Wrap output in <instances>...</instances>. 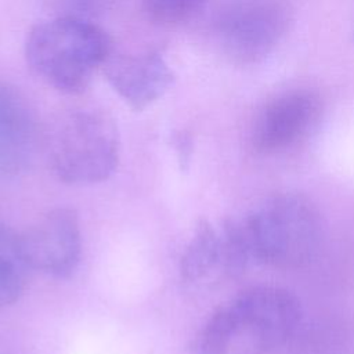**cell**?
Listing matches in <instances>:
<instances>
[{"label":"cell","mask_w":354,"mask_h":354,"mask_svg":"<svg viewBox=\"0 0 354 354\" xmlns=\"http://www.w3.org/2000/svg\"><path fill=\"white\" fill-rule=\"evenodd\" d=\"M301 319L299 299L278 286H252L216 310L196 335L192 354H270Z\"/></svg>","instance_id":"1"},{"label":"cell","mask_w":354,"mask_h":354,"mask_svg":"<svg viewBox=\"0 0 354 354\" xmlns=\"http://www.w3.org/2000/svg\"><path fill=\"white\" fill-rule=\"evenodd\" d=\"M111 54L105 32L93 21L55 17L33 26L25 57L30 69L54 88L83 91Z\"/></svg>","instance_id":"2"},{"label":"cell","mask_w":354,"mask_h":354,"mask_svg":"<svg viewBox=\"0 0 354 354\" xmlns=\"http://www.w3.org/2000/svg\"><path fill=\"white\" fill-rule=\"evenodd\" d=\"M241 223L250 259L277 268L303 267L321 245L319 212L301 194L275 195Z\"/></svg>","instance_id":"3"},{"label":"cell","mask_w":354,"mask_h":354,"mask_svg":"<svg viewBox=\"0 0 354 354\" xmlns=\"http://www.w3.org/2000/svg\"><path fill=\"white\" fill-rule=\"evenodd\" d=\"M120 158V138L113 119L95 108H73L55 122L48 137L53 174L71 185L108 180Z\"/></svg>","instance_id":"4"},{"label":"cell","mask_w":354,"mask_h":354,"mask_svg":"<svg viewBox=\"0 0 354 354\" xmlns=\"http://www.w3.org/2000/svg\"><path fill=\"white\" fill-rule=\"evenodd\" d=\"M289 15L285 0H228L217 14L216 35L232 59L257 62L278 44Z\"/></svg>","instance_id":"5"},{"label":"cell","mask_w":354,"mask_h":354,"mask_svg":"<svg viewBox=\"0 0 354 354\" xmlns=\"http://www.w3.org/2000/svg\"><path fill=\"white\" fill-rule=\"evenodd\" d=\"M29 264L55 278L69 277L82 256L79 216L72 207H54L21 234Z\"/></svg>","instance_id":"6"},{"label":"cell","mask_w":354,"mask_h":354,"mask_svg":"<svg viewBox=\"0 0 354 354\" xmlns=\"http://www.w3.org/2000/svg\"><path fill=\"white\" fill-rule=\"evenodd\" d=\"M104 75L118 95L136 111L158 101L173 84L174 75L162 54H109Z\"/></svg>","instance_id":"7"},{"label":"cell","mask_w":354,"mask_h":354,"mask_svg":"<svg viewBox=\"0 0 354 354\" xmlns=\"http://www.w3.org/2000/svg\"><path fill=\"white\" fill-rule=\"evenodd\" d=\"M318 113V98L310 91H290L268 102L256 118L252 144L256 151L272 153L301 138Z\"/></svg>","instance_id":"8"},{"label":"cell","mask_w":354,"mask_h":354,"mask_svg":"<svg viewBox=\"0 0 354 354\" xmlns=\"http://www.w3.org/2000/svg\"><path fill=\"white\" fill-rule=\"evenodd\" d=\"M36 116L25 97L0 82V177H14L29 169L37 151Z\"/></svg>","instance_id":"9"},{"label":"cell","mask_w":354,"mask_h":354,"mask_svg":"<svg viewBox=\"0 0 354 354\" xmlns=\"http://www.w3.org/2000/svg\"><path fill=\"white\" fill-rule=\"evenodd\" d=\"M32 271L21 234L0 221V307L15 303L24 295Z\"/></svg>","instance_id":"10"},{"label":"cell","mask_w":354,"mask_h":354,"mask_svg":"<svg viewBox=\"0 0 354 354\" xmlns=\"http://www.w3.org/2000/svg\"><path fill=\"white\" fill-rule=\"evenodd\" d=\"M221 267L220 232L206 220L198 221L195 231L180 259V277L184 282H196Z\"/></svg>","instance_id":"11"},{"label":"cell","mask_w":354,"mask_h":354,"mask_svg":"<svg viewBox=\"0 0 354 354\" xmlns=\"http://www.w3.org/2000/svg\"><path fill=\"white\" fill-rule=\"evenodd\" d=\"M203 0H142L147 17L158 25L174 26L189 19Z\"/></svg>","instance_id":"12"},{"label":"cell","mask_w":354,"mask_h":354,"mask_svg":"<svg viewBox=\"0 0 354 354\" xmlns=\"http://www.w3.org/2000/svg\"><path fill=\"white\" fill-rule=\"evenodd\" d=\"M55 12V17L77 18L93 21L101 15L109 6L111 0H44Z\"/></svg>","instance_id":"13"},{"label":"cell","mask_w":354,"mask_h":354,"mask_svg":"<svg viewBox=\"0 0 354 354\" xmlns=\"http://www.w3.org/2000/svg\"><path fill=\"white\" fill-rule=\"evenodd\" d=\"M171 145L176 151L180 169L183 171H187L189 169L191 158H192V152H194L192 137L187 131H176L171 136Z\"/></svg>","instance_id":"14"}]
</instances>
